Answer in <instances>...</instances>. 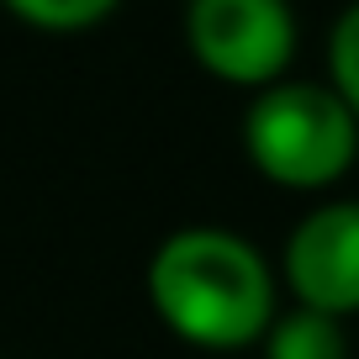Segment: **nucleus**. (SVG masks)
<instances>
[{"label":"nucleus","mask_w":359,"mask_h":359,"mask_svg":"<svg viewBox=\"0 0 359 359\" xmlns=\"http://www.w3.org/2000/svg\"><path fill=\"white\" fill-rule=\"evenodd\" d=\"M143 291L154 317L191 348L238 354L275 327V269L233 227H180L148 254Z\"/></svg>","instance_id":"obj_1"},{"label":"nucleus","mask_w":359,"mask_h":359,"mask_svg":"<svg viewBox=\"0 0 359 359\" xmlns=\"http://www.w3.org/2000/svg\"><path fill=\"white\" fill-rule=\"evenodd\" d=\"M248 164L280 191H327L359 158V116L327 85H269L243 111Z\"/></svg>","instance_id":"obj_2"},{"label":"nucleus","mask_w":359,"mask_h":359,"mask_svg":"<svg viewBox=\"0 0 359 359\" xmlns=\"http://www.w3.org/2000/svg\"><path fill=\"white\" fill-rule=\"evenodd\" d=\"M185 43L206 74L269 90L296 53V22L285 0H191Z\"/></svg>","instance_id":"obj_3"},{"label":"nucleus","mask_w":359,"mask_h":359,"mask_svg":"<svg viewBox=\"0 0 359 359\" xmlns=\"http://www.w3.org/2000/svg\"><path fill=\"white\" fill-rule=\"evenodd\" d=\"M280 275L296 306L327 317L359 312V201H323L285 233Z\"/></svg>","instance_id":"obj_4"},{"label":"nucleus","mask_w":359,"mask_h":359,"mask_svg":"<svg viewBox=\"0 0 359 359\" xmlns=\"http://www.w3.org/2000/svg\"><path fill=\"white\" fill-rule=\"evenodd\" d=\"M264 359H348V333L338 317L312 312V306H291L275 317L264 338Z\"/></svg>","instance_id":"obj_5"},{"label":"nucleus","mask_w":359,"mask_h":359,"mask_svg":"<svg viewBox=\"0 0 359 359\" xmlns=\"http://www.w3.org/2000/svg\"><path fill=\"white\" fill-rule=\"evenodd\" d=\"M27 27H43V32H79V27H95L101 16H111L116 0H6Z\"/></svg>","instance_id":"obj_6"},{"label":"nucleus","mask_w":359,"mask_h":359,"mask_svg":"<svg viewBox=\"0 0 359 359\" xmlns=\"http://www.w3.org/2000/svg\"><path fill=\"white\" fill-rule=\"evenodd\" d=\"M327 69H333V90L348 101V111L359 116V6H348L338 16L333 37H327Z\"/></svg>","instance_id":"obj_7"}]
</instances>
